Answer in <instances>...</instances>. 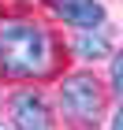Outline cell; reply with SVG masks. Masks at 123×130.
Listing matches in <instances>:
<instances>
[{"label": "cell", "instance_id": "6da1fadb", "mask_svg": "<svg viewBox=\"0 0 123 130\" xmlns=\"http://www.w3.org/2000/svg\"><path fill=\"white\" fill-rule=\"evenodd\" d=\"M0 63L11 78H41L52 71V37L45 26L26 19L0 22Z\"/></svg>", "mask_w": 123, "mask_h": 130}, {"label": "cell", "instance_id": "7a4b0ae2", "mask_svg": "<svg viewBox=\"0 0 123 130\" xmlns=\"http://www.w3.org/2000/svg\"><path fill=\"white\" fill-rule=\"evenodd\" d=\"M60 100H63V111L71 119H78V123H97V115H101V86H97L93 74L63 78Z\"/></svg>", "mask_w": 123, "mask_h": 130}, {"label": "cell", "instance_id": "3957f363", "mask_svg": "<svg viewBox=\"0 0 123 130\" xmlns=\"http://www.w3.org/2000/svg\"><path fill=\"white\" fill-rule=\"evenodd\" d=\"M11 115H15V130H49V111L37 93H19L11 100Z\"/></svg>", "mask_w": 123, "mask_h": 130}, {"label": "cell", "instance_id": "277c9868", "mask_svg": "<svg viewBox=\"0 0 123 130\" xmlns=\"http://www.w3.org/2000/svg\"><path fill=\"white\" fill-rule=\"evenodd\" d=\"M52 11H56L63 22L82 26V30H90V26H97V22L104 19V8L97 0H52Z\"/></svg>", "mask_w": 123, "mask_h": 130}, {"label": "cell", "instance_id": "5b68a950", "mask_svg": "<svg viewBox=\"0 0 123 130\" xmlns=\"http://www.w3.org/2000/svg\"><path fill=\"white\" fill-rule=\"evenodd\" d=\"M75 48H78L82 60H104V56L112 52V45H108L104 34H82V37L75 41Z\"/></svg>", "mask_w": 123, "mask_h": 130}, {"label": "cell", "instance_id": "8992f818", "mask_svg": "<svg viewBox=\"0 0 123 130\" xmlns=\"http://www.w3.org/2000/svg\"><path fill=\"white\" fill-rule=\"evenodd\" d=\"M119 86H123V67H119V56L112 60V93H119Z\"/></svg>", "mask_w": 123, "mask_h": 130}, {"label": "cell", "instance_id": "52a82bcc", "mask_svg": "<svg viewBox=\"0 0 123 130\" xmlns=\"http://www.w3.org/2000/svg\"><path fill=\"white\" fill-rule=\"evenodd\" d=\"M0 130H4V126H0Z\"/></svg>", "mask_w": 123, "mask_h": 130}]
</instances>
